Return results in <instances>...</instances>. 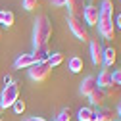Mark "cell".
I'll list each match as a JSON object with an SVG mask.
<instances>
[{
  "mask_svg": "<svg viewBox=\"0 0 121 121\" xmlns=\"http://www.w3.org/2000/svg\"><path fill=\"white\" fill-rule=\"evenodd\" d=\"M33 58H35V62L40 64V62H48V58H50V46L46 44V46H40V48H33Z\"/></svg>",
  "mask_w": 121,
  "mask_h": 121,
  "instance_id": "7c38bea8",
  "label": "cell"
},
{
  "mask_svg": "<svg viewBox=\"0 0 121 121\" xmlns=\"http://www.w3.org/2000/svg\"><path fill=\"white\" fill-rule=\"evenodd\" d=\"M35 64H37V62H35L33 54H21V56L16 60L13 67H16V69H29V67H33Z\"/></svg>",
  "mask_w": 121,
  "mask_h": 121,
  "instance_id": "8fae6325",
  "label": "cell"
},
{
  "mask_svg": "<svg viewBox=\"0 0 121 121\" xmlns=\"http://www.w3.org/2000/svg\"><path fill=\"white\" fill-rule=\"evenodd\" d=\"M112 83H115V85H119V86H121V69L112 71Z\"/></svg>",
  "mask_w": 121,
  "mask_h": 121,
  "instance_id": "603a6c76",
  "label": "cell"
},
{
  "mask_svg": "<svg viewBox=\"0 0 121 121\" xmlns=\"http://www.w3.org/2000/svg\"><path fill=\"white\" fill-rule=\"evenodd\" d=\"M12 83H16L12 75H4V85H12Z\"/></svg>",
  "mask_w": 121,
  "mask_h": 121,
  "instance_id": "d4e9b609",
  "label": "cell"
},
{
  "mask_svg": "<svg viewBox=\"0 0 121 121\" xmlns=\"http://www.w3.org/2000/svg\"><path fill=\"white\" fill-rule=\"evenodd\" d=\"M50 4H52L54 8H64V6H65V0H50Z\"/></svg>",
  "mask_w": 121,
  "mask_h": 121,
  "instance_id": "cb8c5ba5",
  "label": "cell"
},
{
  "mask_svg": "<svg viewBox=\"0 0 121 121\" xmlns=\"http://www.w3.org/2000/svg\"><path fill=\"white\" fill-rule=\"evenodd\" d=\"M88 100H90V104L94 106V108H102V106L106 104V100H108V94H106V88H94L92 92H90V96H88Z\"/></svg>",
  "mask_w": 121,
  "mask_h": 121,
  "instance_id": "ba28073f",
  "label": "cell"
},
{
  "mask_svg": "<svg viewBox=\"0 0 121 121\" xmlns=\"http://www.w3.org/2000/svg\"><path fill=\"white\" fill-rule=\"evenodd\" d=\"M48 64H50V67H58L60 64H64V54H62V52H54V54H50Z\"/></svg>",
  "mask_w": 121,
  "mask_h": 121,
  "instance_id": "d6986e66",
  "label": "cell"
},
{
  "mask_svg": "<svg viewBox=\"0 0 121 121\" xmlns=\"http://www.w3.org/2000/svg\"><path fill=\"white\" fill-rule=\"evenodd\" d=\"M16 23V16L10 10H0V27H12Z\"/></svg>",
  "mask_w": 121,
  "mask_h": 121,
  "instance_id": "9a60e30c",
  "label": "cell"
},
{
  "mask_svg": "<svg viewBox=\"0 0 121 121\" xmlns=\"http://www.w3.org/2000/svg\"><path fill=\"white\" fill-rule=\"evenodd\" d=\"M94 88H98V83H96L94 75H88V77L83 79V83H81V94L83 96H90V92H92Z\"/></svg>",
  "mask_w": 121,
  "mask_h": 121,
  "instance_id": "30bf717a",
  "label": "cell"
},
{
  "mask_svg": "<svg viewBox=\"0 0 121 121\" xmlns=\"http://www.w3.org/2000/svg\"><path fill=\"white\" fill-rule=\"evenodd\" d=\"M12 108H13V112H16V113H23V112H25V102H23V100H17Z\"/></svg>",
  "mask_w": 121,
  "mask_h": 121,
  "instance_id": "7402d4cb",
  "label": "cell"
},
{
  "mask_svg": "<svg viewBox=\"0 0 121 121\" xmlns=\"http://www.w3.org/2000/svg\"><path fill=\"white\" fill-rule=\"evenodd\" d=\"M115 60H117V50H115L113 46L104 48V52H102V62H104L106 67H112V65L115 64Z\"/></svg>",
  "mask_w": 121,
  "mask_h": 121,
  "instance_id": "4fadbf2b",
  "label": "cell"
},
{
  "mask_svg": "<svg viewBox=\"0 0 121 121\" xmlns=\"http://www.w3.org/2000/svg\"><path fill=\"white\" fill-rule=\"evenodd\" d=\"M98 16H100V6L96 4H86V8L83 10V21L86 23V27L98 25Z\"/></svg>",
  "mask_w": 121,
  "mask_h": 121,
  "instance_id": "8992f818",
  "label": "cell"
},
{
  "mask_svg": "<svg viewBox=\"0 0 121 121\" xmlns=\"http://www.w3.org/2000/svg\"><path fill=\"white\" fill-rule=\"evenodd\" d=\"M69 71L71 73H81L83 71V58H79V56L69 58Z\"/></svg>",
  "mask_w": 121,
  "mask_h": 121,
  "instance_id": "2e32d148",
  "label": "cell"
},
{
  "mask_svg": "<svg viewBox=\"0 0 121 121\" xmlns=\"http://www.w3.org/2000/svg\"><path fill=\"white\" fill-rule=\"evenodd\" d=\"M94 112H96L94 108H81L77 117L79 121H94Z\"/></svg>",
  "mask_w": 121,
  "mask_h": 121,
  "instance_id": "e0dca14e",
  "label": "cell"
},
{
  "mask_svg": "<svg viewBox=\"0 0 121 121\" xmlns=\"http://www.w3.org/2000/svg\"><path fill=\"white\" fill-rule=\"evenodd\" d=\"M77 2H79V6L85 10V8H86V2H88V0H77Z\"/></svg>",
  "mask_w": 121,
  "mask_h": 121,
  "instance_id": "83f0119b",
  "label": "cell"
},
{
  "mask_svg": "<svg viewBox=\"0 0 121 121\" xmlns=\"http://www.w3.org/2000/svg\"><path fill=\"white\" fill-rule=\"evenodd\" d=\"M92 2H98V0H92Z\"/></svg>",
  "mask_w": 121,
  "mask_h": 121,
  "instance_id": "4dcf8cb0",
  "label": "cell"
},
{
  "mask_svg": "<svg viewBox=\"0 0 121 121\" xmlns=\"http://www.w3.org/2000/svg\"><path fill=\"white\" fill-rule=\"evenodd\" d=\"M115 115L117 112L113 108L102 106V108H98V112H94V121H115Z\"/></svg>",
  "mask_w": 121,
  "mask_h": 121,
  "instance_id": "9c48e42d",
  "label": "cell"
},
{
  "mask_svg": "<svg viewBox=\"0 0 121 121\" xmlns=\"http://www.w3.org/2000/svg\"><path fill=\"white\" fill-rule=\"evenodd\" d=\"M67 23H69V29L71 33L77 37L81 42H88L90 40V33H88V27L86 23L83 21V17H77V16H69L67 17Z\"/></svg>",
  "mask_w": 121,
  "mask_h": 121,
  "instance_id": "3957f363",
  "label": "cell"
},
{
  "mask_svg": "<svg viewBox=\"0 0 121 121\" xmlns=\"http://www.w3.org/2000/svg\"><path fill=\"white\" fill-rule=\"evenodd\" d=\"M102 52H104V48H102V42H100V39H92L90 40V58H92V64L94 65H104V62H102Z\"/></svg>",
  "mask_w": 121,
  "mask_h": 121,
  "instance_id": "52a82bcc",
  "label": "cell"
},
{
  "mask_svg": "<svg viewBox=\"0 0 121 121\" xmlns=\"http://www.w3.org/2000/svg\"><path fill=\"white\" fill-rule=\"evenodd\" d=\"M115 27H119V29H121V13L115 17Z\"/></svg>",
  "mask_w": 121,
  "mask_h": 121,
  "instance_id": "4316f807",
  "label": "cell"
},
{
  "mask_svg": "<svg viewBox=\"0 0 121 121\" xmlns=\"http://www.w3.org/2000/svg\"><path fill=\"white\" fill-rule=\"evenodd\" d=\"M2 112H4V108H2V106H0V115H2Z\"/></svg>",
  "mask_w": 121,
  "mask_h": 121,
  "instance_id": "f546056e",
  "label": "cell"
},
{
  "mask_svg": "<svg viewBox=\"0 0 121 121\" xmlns=\"http://www.w3.org/2000/svg\"><path fill=\"white\" fill-rule=\"evenodd\" d=\"M17 100H19V86H17V83L6 85L2 88V92H0V106L6 110V108H12Z\"/></svg>",
  "mask_w": 121,
  "mask_h": 121,
  "instance_id": "277c9868",
  "label": "cell"
},
{
  "mask_svg": "<svg viewBox=\"0 0 121 121\" xmlns=\"http://www.w3.org/2000/svg\"><path fill=\"white\" fill-rule=\"evenodd\" d=\"M69 119H71V110L69 108H64L62 112H60V115H58L56 121H69Z\"/></svg>",
  "mask_w": 121,
  "mask_h": 121,
  "instance_id": "ffe728a7",
  "label": "cell"
},
{
  "mask_svg": "<svg viewBox=\"0 0 121 121\" xmlns=\"http://www.w3.org/2000/svg\"><path fill=\"white\" fill-rule=\"evenodd\" d=\"M25 121H46V119H44V117H27Z\"/></svg>",
  "mask_w": 121,
  "mask_h": 121,
  "instance_id": "484cf974",
  "label": "cell"
},
{
  "mask_svg": "<svg viewBox=\"0 0 121 121\" xmlns=\"http://www.w3.org/2000/svg\"><path fill=\"white\" fill-rule=\"evenodd\" d=\"M106 94H108V98H113V100H119L121 98V86L112 83L108 88H106Z\"/></svg>",
  "mask_w": 121,
  "mask_h": 121,
  "instance_id": "ac0fdd59",
  "label": "cell"
},
{
  "mask_svg": "<svg viewBox=\"0 0 121 121\" xmlns=\"http://www.w3.org/2000/svg\"><path fill=\"white\" fill-rule=\"evenodd\" d=\"M117 115H121V104H119V108H117Z\"/></svg>",
  "mask_w": 121,
  "mask_h": 121,
  "instance_id": "f1b7e54d",
  "label": "cell"
},
{
  "mask_svg": "<svg viewBox=\"0 0 121 121\" xmlns=\"http://www.w3.org/2000/svg\"><path fill=\"white\" fill-rule=\"evenodd\" d=\"M96 83H98V86L100 88H108L110 85H112V69H102L100 71V75L96 77Z\"/></svg>",
  "mask_w": 121,
  "mask_h": 121,
  "instance_id": "5bb4252c",
  "label": "cell"
},
{
  "mask_svg": "<svg viewBox=\"0 0 121 121\" xmlns=\"http://www.w3.org/2000/svg\"><path fill=\"white\" fill-rule=\"evenodd\" d=\"M115 121H121V119H115Z\"/></svg>",
  "mask_w": 121,
  "mask_h": 121,
  "instance_id": "1f68e13d",
  "label": "cell"
},
{
  "mask_svg": "<svg viewBox=\"0 0 121 121\" xmlns=\"http://www.w3.org/2000/svg\"><path fill=\"white\" fill-rule=\"evenodd\" d=\"M40 4V0H23V8L25 10H35Z\"/></svg>",
  "mask_w": 121,
  "mask_h": 121,
  "instance_id": "44dd1931",
  "label": "cell"
},
{
  "mask_svg": "<svg viewBox=\"0 0 121 121\" xmlns=\"http://www.w3.org/2000/svg\"><path fill=\"white\" fill-rule=\"evenodd\" d=\"M52 21L46 13H40L35 19V29H33V48L46 46L52 39Z\"/></svg>",
  "mask_w": 121,
  "mask_h": 121,
  "instance_id": "7a4b0ae2",
  "label": "cell"
},
{
  "mask_svg": "<svg viewBox=\"0 0 121 121\" xmlns=\"http://www.w3.org/2000/svg\"><path fill=\"white\" fill-rule=\"evenodd\" d=\"M98 33L106 40L115 39V21H113V2L112 0H102V4H100Z\"/></svg>",
  "mask_w": 121,
  "mask_h": 121,
  "instance_id": "6da1fadb",
  "label": "cell"
},
{
  "mask_svg": "<svg viewBox=\"0 0 121 121\" xmlns=\"http://www.w3.org/2000/svg\"><path fill=\"white\" fill-rule=\"evenodd\" d=\"M52 73V67L48 62H40V64H35L33 67H29V77H31L35 83H44Z\"/></svg>",
  "mask_w": 121,
  "mask_h": 121,
  "instance_id": "5b68a950",
  "label": "cell"
}]
</instances>
